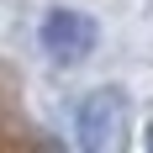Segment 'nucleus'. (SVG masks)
<instances>
[{
    "mask_svg": "<svg viewBox=\"0 0 153 153\" xmlns=\"http://www.w3.org/2000/svg\"><path fill=\"white\" fill-rule=\"evenodd\" d=\"M74 137H79V148H90V153L116 148V137H122V95L116 90H95L90 100H79Z\"/></svg>",
    "mask_w": 153,
    "mask_h": 153,
    "instance_id": "1",
    "label": "nucleus"
},
{
    "mask_svg": "<svg viewBox=\"0 0 153 153\" xmlns=\"http://www.w3.org/2000/svg\"><path fill=\"white\" fill-rule=\"evenodd\" d=\"M42 48H48L58 63L85 58V53L95 48V21L79 16V11H48V21H42Z\"/></svg>",
    "mask_w": 153,
    "mask_h": 153,
    "instance_id": "2",
    "label": "nucleus"
},
{
    "mask_svg": "<svg viewBox=\"0 0 153 153\" xmlns=\"http://www.w3.org/2000/svg\"><path fill=\"white\" fill-rule=\"evenodd\" d=\"M148 148H153V127H148Z\"/></svg>",
    "mask_w": 153,
    "mask_h": 153,
    "instance_id": "3",
    "label": "nucleus"
}]
</instances>
